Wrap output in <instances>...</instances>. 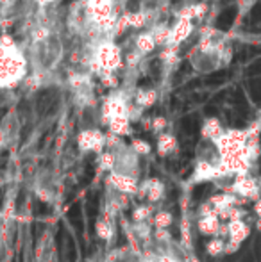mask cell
Listing matches in <instances>:
<instances>
[{
	"label": "cell",
	"mask_w": 261,
	"mask_h": 262,
	"mask_svg": "<svg viewBox=\"0 0 261 262\" xmlns=\"http://www.w3.org/2000/svg\"><path fill=\"white\" fill-rule=\"evenodd\" d=\"M218 177V162L200 161L198 159L193 169V182H208Z\"/></svg>",
	"instance_id": "cell-8"
},
{
	"label": "cell",
	"mask_w": 261,
	"mask_h": 262,
	"mask_svg": "<svg viewBox=\"0 0 261 262\" xmlns=\"http://www.w3.org/2000/svg\"><path fill=\"white\" fill-rule=\"evenodd\" d=\"M152 221L156 230H168V227H172V223H174V216L168 210H159L154 214Z\"/></svg>",
	"instance_id": "cell-16"
},
{
	"label": "cell",
	"mask_w": 261,
	"mask_h": 262,
	"mask_svg": "<svg viewBox=\"0 0 261 262\" xmlns=\"http://www.w3.org/2000/svg\"><path fill=\"white\" fill-rule=\"evenodd\" d=\"M29 57L11 36L0 38V90H13L27 79Z\"/></svg>",
	"instance_id": "cell-1"
},
{
	"label": "cell",
	"mask_w": 261,
	"mask_h": 262,
	"mask_svg": "<svg viewBox=\"0 0 261 262\" xmlns=\"http://www.w3.org/2000/svg\"><path fill=\"white\" fill-rule=\"evenodd\" d=\"M175 148H177V139H175L174 134H168V132L159 134V138H157V154L159 156H168Z\"/></svg>",
	"instance_id": "cell-13"
},
{
	"label": "cell",
	"mask_w": 261,
	"mask_h": 262,
	"mask_svg": "<svg viewBox=\"0 0 261 262\" xmlns=\"http://www.w3.org/2000/svg\"><path fill=\"white\" fill-rule=\"evenodd\" d=\"M132 102L138 109H149L157 102V91L154 88H139L132 95Z\"/></svg>",
	"instance_id": "cell-10"
},
{
	"label": "cell",
	"mask_w": 261,
	"mask_h": 262,
	"mask_svg": "<svg viewBox=\"0 0 261 262\" xmlns=\"http://www.w3.org/2000/svg\"><path fill=\"white\" fill-rule=\"evenodd\" d=\"M193 29V21H188V20H179L175 21L174 25L170 27V32H168V41H167V47L165 49H179L186 39L192 36Z\"/></svg>",
	"instance_id": "cell-5"
},
{
	"label": "cell",
	"mask_w": 261,
	"mask_h": 262,
	"mask_svg": "<svg viewBox=\"0 0 261 262\" xmlns=\"http://www.w3.org/2000/svg\"><path fill=\"white\" fill-rule=\"evenodd\" d=\"M224 132L226 130L222 128V123H220L218 118H208V120L202 123V128H200L202 139L208 143H215Z\"/></svg>",
	"instance_id": "cell-11"
},
{
	"label": "cell",
	"mask_w": 261,
	"mask_h": 262,
	"mask_svg": "<svg viewBox=\"0 0 261 262\" xmlns=\"http://www.w3.org/2000/svg\"><path fill=\"white\" fill-rule=\"evenodd\" d=\"M165 193H167V189H165V184L159 179H147L138 187V196L150 202V204H156V202L163 200Z\"/></svg>",
	"instance_id": "cell-6"
},
{
	"label": "cell",
	"mask_w": 261,
	"mask_h": 262,
	"mask_svg": "<svg viewBox=\"0 0 261 262\" xmlns=\"http://www.w3.org/2000/svg\"><path fill=\"white\" fill-rule=\"evenodd\" d=\"M57 2H59V0H36L38 7H52V6H56Z\"/></svg>",
	"instance_id": "cell-22"
},
{
	"label": "cell",
	"mask_w": 261,
	"mask_h": 262,
	"mask_svg": "<svg viewBox=\"0 0 261 262\" xmlns=\"http://www.w3.org/2000/svg\"><path fill=\"white\" fill-rule=\"evenodd\" d=\"M249 234H251V227L244 220L229 221V225H227V237H229V241H227L226 252L234 253L236 250H240L242 243L249 237Z\"/></svg>",
	"instance_id": "cell-3"
},
{
	"label": "cell",
	"mask_w": 261,
	"mask_h": 262,
	"mask_svg": "<svg viewBox=\"0 0 261 262\" xmlns=\"http://www.w3.org/2000/svg\"><path fill=\"white\" fill-rule=\"evenodd\" d=\"M98 166H101V169H104V171H115V166H116V156L115 152H102L101 156H98Z\"/></svg>",
	"instance_id": "cell-18"
},
{
	"label": "cell",
	"mask_w": 261,
	"mask_h": 262,
	"mask_svg": "<svg viewBox=\"0 0 261 262\" xmlns=\"http://www.w3.org/2000/svg\"><path fill=\"white\" fill-rule=\"evenodd\" d=\"M167 120H165L163 116H159V118H154L152 121H150V128H152L154 132H159V134H163V130L167 128Z\"/></svg>",
	"instance_id": "cell-20"
},
{
	"label": "cell",
	"mask_w": 261,
	"mask_h": 262,
	"mask_svg": "<svg viewBox=\"0 0 261 262\" xmlns=\"http://www.w3.org/2000/svg\"><path fill=\"white\" fill-rule=\"evenodd\" d=\"M77 146L83 152L102 154V150L106 146V136L98 128H84L77 136Z\"/></svg>",
	"instance_id": "cell-2"
},
{
	"label": "cell",
	"mask_w": 261,
	"mask_h": 262,
	"mask_svg": "<svg viewBox=\"0 0 261 262\" xmlns=\"http://www.w3.org/2000/svg\"><path fill=\"white\" fill-rule=\"evenodd\" d=\"M254 212H256V216H258V220H261V200L259 198L254 202Z\"/></svg>",
	"instance_id": "cell-23"
},
{
	"label": "cell",
	"mask_w": 261,
	"mask_h": 262,
	"mask_svg": "<svg viewBox=\"0 0 261 262\" xmlns=\"http://www.w3.org/2000/svg\"><path fill=\"white\" fill-rule=\"evenodd\" d=\"M226 246H227V241H224L220 235H216V237H213L211 241L206 245V253H208L209 257H218V255H222V253H226Z\"/></svg>",
	"instance_id": "cell-15"
},
{
	"label": "cell",
	"mask_w": 261,
	"mask_h": 262,
	"mask_svg": "<svg viewBox=\"0 0 261 262\" xmlns=\"http://www.w3.org/2000/svg\"><path fill=\"white\" fill-rule=\"evenodd\" d=\"M95 230H97V235L101 239H104V241H109V239L113 237V234H115V228H113V221L111 217H101V220L97 221V227H95Z\"/></svg>",
	"instance_id": "cell-14"
},
{
	"label": "cell",
	"mask_w": 261,
	"mask_h": 262,
	"mask_svg": "<svg viewBox=\"0 0 261 262\" xmlns=\"http://www.w3.org/2000/svg\"><path fill=\"white\" fill-rule=\"evenodd\" d=\"M152 216V207L145 204H139L132 209V221L134 223H147V220Z\"/></svg>",
	"instance_id": "cell-17"
},
{
	"label": "cell",
	"mask_w": 261,
	"mask_h": 262,
	"mask_svg": "<svg viewBox=\"0 0 261 262\" xmlns=\"http://www.w3.org/2000/svg\"><path fill=\"white\" fill-rule=\"evenodd\" d=\"M132 49L138 50V52L142 54V55H147V54L154 52V50L157 49V43H156V39H154L152 32H150V31L139 32V34L134 38V43H132Z\"/></svg>",
	"instance_id": "cell-12"
},
{
	"label": "cell",
	"mask_w": 261,
	"mask_h": 262,
	"mask_svg": "<svg viewBox=\"0 0 261 262\" xmlns=\"http://www.w3.org/2000/svg\"><path fill=\"white\" fill-rule=\"evenodd\" d=\"M198 230L200 234L204 235H218V230H220V217L216 214V210L209 214H204V216H198V223H197Z\"/></svg>",
	"instance_id": "cell-9"
},
{
	"label": "cell",
	"mask_w": 261,
	"mask_h": 262,
	"mask_svg": "<svg viewBox=\"0 0 261 262\" xmlns=\"http://www.w3.org/2000/svg\"><path fill=\"white\" fill-rule=\"evenodd\" d=\"M154 237H156L157 243H168L172 239V235L168 230H156L154 232Z\"/></svg>",
	"instance_id": "cell-21"
},
{
	"label": "cell",
	"mask_w": 261,
	"mask_h": 262,
	"mask_svg": "<svg viewBox=\"0 0 261 262\" xmlns=\"http://www.w3.org/2000/svg\"><path fill=\"white\" fill-rule=\"evenodd\" d=\"M231 193L240 198H249V200H258L259 196V184L256 179L247 175H238L231 186Z\"/></svg>",
	"instance_id": "cell-4"
},
{
	"label": "cell",
	"mask_w": 261,
	"mask_h": 262,
	"mask_svg": "<svg viewBox=\"0 0 261 262\" xmlns=\"http://www.w3.org/2000/svg\"><path fill=\"white\" fill-rule=\"evenodd\" d=\"M109 182L113 184V187L116 189V193L120 194H138V179L132 175H126V173H116L113 171L109 175Z\"/></svg>",
	"instance_id": "cell-7"
},
{
	"label": "cell",
	"mask_w": 261,
	"mask_h": 262,
	"mask_svg": "<svg viewBox=\"0 0 261 262\" xmlns=\"http://www.w3.org/2000/svg\"><path fill=\"white\" fill-rule=\"evenodd\" d=\"M259 194H261V182H259Z\"/></svg>",
	"instance_id": "cell-25"
},
{
	"label": "cell",
	"mask_w": 261,
	"mask_h": 262,
	"mask_svg": "<svg viewBox=\"0 0 261 262\" xmlns=\"http://www.w3.org/2000/svg\"><path fill=\"white\" fill-rule=\"evenodd\" d=\"M159 262H181V260H177V259H172V257H163Z\"/></svg>",
	"instance_id": "cell-24"
},
{
	"label": "cell",
	"mask_w": 261,
	"mask_h": 262,
	"mask_svg": "<svg viewBox=\"0 0 261 262\" xmlns=\"http://www.w3.org/2000/svg\"><path fill=\"white\" fill-rule=\"evenodd\" d=\"M131 150L136 154V156H147V154H150V145L145 141V139H134V141L131 143Z\"/></svg>",
	"instance_id": "cell-19"
}]
</instances>
